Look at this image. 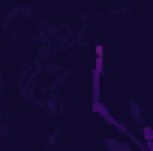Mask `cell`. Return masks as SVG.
<instances>
[{
    "instance_id": "cell-1",
    "label": "cell",
    "mask_w": 153,
    "mask_h": 151,
    "mask_svg": "<svg viewBox=\"0 0 153 151\" xmlns=\"http://www.w3.org/2000/svg\"><path fill=\"white\" fill-rule=\"evenodd\" d=\"M96 71L102 75V71H103V50H102V46H98L96 48Z\"/></svg>"
}]
</instances>
